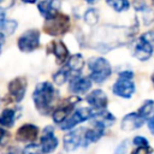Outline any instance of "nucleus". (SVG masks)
Returning <instances> with one entry per match:
<instances>
[{"instance_id": "1", "label": "nucleus", "mask_w": 154, "mask_h": 154, "mask_svg": "<svg viewBox=\"0 0 154 154\" xmlns=\"http://www.w3.org/2000/svg\"><path fill=\"white\" fill-rule=\"evenodd\" d=\"M55 95H57V91L52 83L49 82L38 83L32 93V100L36 109L41 114H48L53 108Z\"/></svg>"}, {"instance_id": "2", "label": "nucleus", "mask_w": 154, "mask_h": 154, "mask_svg": "<svg viewBox=\"0 0 154 154\" xmlns=\"http://www.w3.org/2000/svg\"><path fill=\"white\" fill-rule=\"evenodd\" d=\"M88 66H89V77L91 81L96 83H102L106 81L112 72L109 63L101 57H94L88 60Z\"/></svg>"}, {"instance_id": "3", "label": "nucleus", "mask_w": 154, "mask_h": 154, "mask_svg": "<svg viewBox=\"0 0 154 154\" xmlns=\"http://www.w3.org/2000/svg\"><path fill=\"white\" fill-rule=\"evenodd\" d=\"M154 52V31L142 34L134 45V55L141 60H148Z\"/></svg>"}, {"instance_id": "4", "label": "nucleus", "mask_w": 154, "mask_h": 154, "mask_svg": "<svg viewBox=\"0 0 154 154\" xmlns=\"http://www.w3.org/2000/svg\"><path fill=\"white\" fill-rule=\"evenodd\" d=\"M70 29V17L58 12L53 17L46 19L43 24V30L51 36H60L69 31Z\"/></svg>"}, {"instance_id": "5", "label": "nucleus", "mask_w": 154, "mask_h": 154, "mask_svg": "<svg viewBox=\"0 0 154 154\" xmlns=\"http://www.w3.org/2000/svg\"><path fill=\"white\" fill-rule=\"evenodd\" d=\"M40 46V31L29 29L18 38V48L22 52H32Z\"/></svg>"}, {"instance_id": "6", "label": "nucleus", "mask_w": 154, "mask_h": 154, "mask_svg": "<svg viewBox=\"0 0 154 154\" xmlns=\"http://www.w3.org/2000/svg\"><path fill=\"white\" fill-rule=\"evenodd\" d=\"M93 114H94V111L91 108H84V107L78 108L64 123L60 124V128L63 130H70V129L75 128L77 124H79V123H82L84 120L90 119L93 117Z\"/></svg>"}, {"instance_id": "7", "label": "nucleus", "mask_w": 154, "mask_h": 154, "mask_svg": "<svg viewBox=\"0 0 154 154\" xmlns=\"http://www.w3.org/2000/svg\"><path fill=\"white\" fill-rule=\"evenodd\" d=\"M112 90H113V93L116 95H118L120 97L130 99L132 96V94L135 93L136 87H135V83L132 82V78L119 76L118 81L113 84Z\"/></svg>"}, {"instance_id": "8", "label": "nucleus", "mask_w": 154, "mask_h": 154, "mask_svg": "<svg viewBox=\"0 0 154 154\" xmlns=\"http://www.w3.org/2000/svg\"><path fill=\"white\" fill-rule=\"evenodd\" d=\"M78 101H79V97H77V96H73V97H71V99H69V100H65L61 105H59V106L53 111V114H52L53 120H54L55 123H58V124L64 123V122L69 118V116H70V113L72 112V109H73L76 102H78Z\"/></svg>"}, {"instance_id": "9", "label": "nucleus", "mask_w": 154, "mask_h": 154, "mask_svg": "<svg viewBox=\"0 0 154 154\" xmlns=\"http://www.w3.org/2000/svg\"><path fill=\"white\" fill-rule=\"evenodd\" d=\"M26 91V79L25 77H16L8 83V94L13 101L19 102L23 100Z\"/></svg>"}, {"instance_id": "10", "label": "nucleus", "mask_w": 154, "mask_h": 154, "mask_svg": "<svg viewBox=\"0 0 154 154\" xmlns=\"http://www.w3.org/2000/svg\"><path fill=\"white\" fill-rule=\"evenodd\" d=\"M84 132H85V129L81 128V129L70 131L67 135H65L64 136V149L66 152H72L77 147L83 146Z\"/></svg>"}, {"instance_id": "11", "label": "nucleus", "mask_w": 154, "mask_h": 154, "mask_svg": "<svg viewBox=\"0 0 154 154\" xmlns=\"http://www.w3.org/2000/svg\"><path fill=\"white\" fill-rule=\"evenodd\" d=\"M47 52L52 53L57 58V64L59 65H63L69 60V51L66 46L59 40H54L49 42V45L47 46Z\"/></svg>"}, {"instance_id": "12", "label": "nucleus", "mask_w": 154, "mask_h": 154, "mask_svg": "<svg viewBox=\"0 0 154 154\" xmlns=\"http://www.w3.org/2000/svg\"><path fill=\"white\" fill-rule=\"evenodd\" d=\"M41 149L42 153H52L58 147V138L54 135L52 126H46L41 136Z\"/></svg>"}, {"instance_id": "13", "label": "nucleus", "mask_w": 154, "mask_h": 154, "mask_svg": "<svg viewBox=\"0 0 154 154\" xmlns=\"http://www.w3.org/2000/svg\"><path fill=\"white\" fill-rule=\"evenodd\" d=\"M91 87V79L89 77H84V76H75L70 79L69 83V89L71 93L73 94H84L87 93Z\"/></svg>"}, {"instance_id": "14", "label": "nucleus", "mask_w": 154, "mask_h": 154, "mask_svg": "<svg viewBox=\"0 0 154 154\" xmlns=\"http://www.w3.org/2000/svg\"><path fill=\"white\" fill-rule=\"evenodd\" d=\"M90 119H91V124L95 128H100V129H103V130H105V128L111 126L116 120L114 116L112 113H109L108 111H106V109L94 111V114Z\"/></svg>"}, {"instance_id": "15", "label": "nucleus", "mask_w": 154, "mask_h": 154, "mask_svg": "<svg viewBox=\"0 0 154 154\" xmlns=\"http://www.w3.org/2000/svg\"><path fill=\"white\" fill-rule=\"evenodd\" d=\"M38 129L34 124H24L22 125L16 134V138L20 142H32L37 138Z\"/></svg>"}, {"instance_id": "16", "label": "nucleus", "mask_w": 154, "mask_h": 154, "mask_svg": "<svg viewBox=\"0 0 154 154\" xmlns=\"http://www.w3.org/2000/svg\"><path fill=\"white\" fill-rule=\"evenodd\" d=\"M84 65V59L81 54H73L72 57L69 58V60L66 61V65L64 66V69L66 70V72L70 76V79L75 76H78L83 69Z\"/></svg>"}, {"instance_id": "17", "label": "nucleus", "mask_w": 154, "mask_h": 154, "mask_svg": "<svg viewBox=\"0 0 154 154\" xmlns=\"http://www.w3.org/2000/svg\"><path fill=\"white\" fill-rule=\"evenodd\" d=\"M87 102L96 111H101V109H105L106 106H107V95L100 90V89H96V90H93L90 94H88L87 96Z\"/></svg>"}, {"instance_id": "18", "label": "nucleus", "mask_w": 154, "mask_h": 154, "mask_svg": "<svg viewBox=\"0 0 154 154\" xmlns=\"http://www.w3.org/2000/svg\"><path fill=\"white\" fill-rule=\"evenodd\" d=\"M59 7H60V1L59 0H42L37 5V8H38L40 13L46 19L57 14L59 12Z\"/></svg>"}, {"instance_id": "19", "label": "nucleus", "mask_w": 154, "mask_h": 154, "mask_svg": "<svg viewBox=\"0 0 154 154\" xmlns=\"http://www.w3.org/2000/svg\"><path fill=\"white\" fill-rule=\"evenodd\" d=\"M144 118H142L138 113H129L126 114L123 120H122V130H125V131H132L135 129H138L143 125L144 123Z\"/></svg>"}, {"instance_id": "20", "label": "nucleus", "mask_w": 154, "mask_h": 154, "mask_svg": "<svg viewBox=\"0 0 154 154\" xmlns=\"http://www.w3.org/2000/svg\"><path fill=\"white\" fill-rule=\"evenodd\" d=\"M103 135V129H100V128H93V129H89V130H85L84 132V140H83V147H87L89 143H93V142H97L101 136Z\"/></svg>"}, {"instance_id": "21", "label": "nucleus", "mask_w": 154, "mask_h": 154, "mask_svg": "<svg viewBox=\"0 0 154 154\" xmlns=\"http://www.w3.org/2000/svg\"><path fill=\"white\" fill-rule=\"evenodd\" d=\"M16 122V111L12 108H5L0 114V125L4 128L13 126Z\"/></svg>"}, {"instance_id": "22", "label": "nucleus", "mask_w": 154, "mask_h": 154, "mask_svg": "<svg viewBox=\"0 0 154 154\" xmlns=\"http://www.w3.org/2000/svg\"><path fill=\"white\" fill-rule=\"evenodd\" d=\"M154 112V101L153 100H146L144 102H143V105L138 108V111H137V113L142 117V118H144V119H147L152 113Z\"/></svg>"}, {"instance_id": "23", "label": "nucleus", "mask_w": 154, "mask_h": 154, "mask_svg": "<svg viewBox=\"0 0 154 154\" xmlns=\"http://www.w3.org/2000/svg\"><path fill=\"white\" fill-rule=\"evenodd\" d=\"M106 2H107L108 6H111L117 12L126 11L130 7L129 0H106Z\"/></svg>"}, {"instance_id": "24", "label": "nucleus", "mask_w": 154, "mask_h": 154, "mask_svg": "<svg viewBox=\"0 0 154 154\" xmlns=\"http://www.w3.org/2000/svg\"><path fill=\"white\" fill-rule=\"evenodd\" d=\"M69 78H70V76H69V73L66 72V70H65L64 67H61L60 70H58V72H55V73L53 75V81H54L55 84H58V85L64 84Z\"/></svg>"}, {"instance_id": "25", "label": "nucleus", "mask_w": 154, "mask_h": 154, "mask_svg": "<svg viewBox=\"0 0 154 154\" xmlns=\"http://www.w3.org/2000/svg\"><path fill=\"white\" fill-rule=\"evenodd\" d=\"M97 19H99V13L95 8H89L84 13V20L90 25H94L97 22Z\"/></svg>"}, {"instance_id": "26", "label": "nucleus", "mask_w": 154, "mask_h": 154, "mask_svg": "<svg viewBox=\"0 0 154 154\" xmlns=\"http://www.w3.org/2000/svg\"><path fill=\"white\" fill-rule=\"evenodd\" d=\"M41 153H42L41 147H38V146L35 144V143L28 144V146L24 148V150H23V154H41Z\"/></svg>"}, {"instance_id": "27", "label": "nucleus", "mask_w": 154, "mask_h": 154, "mask_svg": "<svg viewBox=\"0 0 154 154\" xmlns=\"http://www.w3.org/2000/svg\"><path fill=\"white\" fill-rule=\"evenodd\" d=\"M16 26H17V22H14V20H6L2 30L6 34H12L16 30Z\"/></svg>"}, {"instance_id": "28", "label": "nucleus", "mask_w": 154, "mask_h": 154, "mask_svg": "<svg viewBox=\"0 0 154 154\" xmlns=\"http://www.w3.org/2000/svg\"><path fill=\"white\" fill-rule=\"evenodd\" d=\"M126 149H128V141H123L117 146L113 154H126Z\"/></svg>"}, {"instance_id": "29", "label": "nucleus", "mask_w": 154, "mask_h": 154, "mask_svg": "<svg viewBox=\"0 0 154 154\" xmlns=\"http://www.w3.org/2000/svg\"><path fill=\"white\" fill-rule=\"evenodd\" d=\"M134 144L137 146V147H147L148 146V141L146 137H142V136H136L134 138Z\"/></svg>"}, {"instance_id": "30", "label": "nucleus", "mask_w": 154, "mask_h": 154, "mask_svg": "<svg viewBox=\"0 0 154 154\" xmlns=\"http://www.w3.org/2000/svg\"><path fill=\"white\" fill-rule=\"evenodd\" d=\"M152 153H153V150H152V148L149 146H147V147H137V149H135L132 152V154H152Z\"/></svg>"}, {"instance_id": "31", "label": "nucleus", "mask_w": 154, "mask_h": 154, "mask_svg": "<svg viewBox=\"0 0 154 154\" xmlns=\"http://www.w3.org/2000/svg\"><path fill=\"white\" fill-rule=\"evenodd\" d=\"M6 13L2 7H0V29H4V25L6 23Z\"/></svg>"}, {"instance_id": "32", "label": "nucleus", "mask_w": 154, "mask_h": 154, "mask_svg": "<svg viewBox=\"0 0 154 154\" xmlns=\"http://www.w3.org/2000/svg\"><path fill=\"white\" fill-rule=\"evenodd\" d=\"M7 138H8V132H7L5 129H1V128H0V146L4 144Z\"/></svg>"}, {"instance_id": "33", "label": "nucleus", "mask_w": 154, "mask_h": 154, "mask_svg": "<svg viewBox=\"0 0 154 154\" xmlns=\"http://www.w3.org/2000/svg\"><path fill=\"white\" fill-rule=\"evenodd\" d=\"M148 126H149V130L154 134V116L149 119V122H148Z\"/></svg>"}, {"instance_id": "34", "label": "nucleus", "mask_w": 154, "mask_h": 154, "mask_svg": "<svg viewBox=\"0 0 154 154\" xmlns=\"http://www.w3.org/2000/svg\"><path fill=\"white\" fill-rule=\"evenodd\" d=\"M4 43H5V35L0 32V53H1V48H2Z\"/></svg>"}, {"instance_id": "35", "label": "nucleus", "mask_w": 154, "mask_h": 154, "mask_svg": "<svg viewBox=\"0 0 154 154\" xmlns=\"http://www.w3.org/2000/svg\"><path fill=\"white\" fill-rule=\"evenodd\" d=\"M6 154H18V152H17V149L16 148H10L8 150H7V153Z\"/></svg>"}, {"instance_id": "36", "label": "nucleus", "mask_w": 154, "mask_h": 154, "mask_svg": "<svg viewBox=\"0 0 154 154\" xmlns=\"http://www.w3.org/2000/svg\"><path fill=\"white\" fill-rule=\"evenodd\" d=\"M23 2H28V4H34V2H36V0H22Z\"/></svg>"}, {"instance_id": "37", "label": "nucleus", "mask_w": 154, "mask_h": 154, "mask_svg": "<svg viewBox=\"0 0 154 154\" xmlns=\"http://www.w3.org/2000/svg\"><path fill=\"white\" fill-rule=\"evenodd\" d=\"M84 1H87V2H89V4H94V2L97 1V0H84Z\"/></svg>"}, {"instance_id": "38", "label": "nucleus", "mask_w": 154, "mask_h": 154, "mask_svg": "<svg viewBox=\"0 0 154 154\" xmlns=\"http://www.w3.org/2000/svg\"><path fill=\"white\" fill-rule=\"evenodd\" d=\"M152 82H153V84H154V72L152 73Z\"/></svg>"}, {"instance_id": "39", "label": "nucleus", "mask_w": 154, "mask_h": 154, "mask_svg": "<svg viewBox=\"0 0 154 154\" xmlns=\"http://www.w3.org/2000/svg\"><path fill=\"white\" fill-rule=\"evenodd\" d=\"M1 1H2V0H0V2H1Z\"/></svg>"}, {"instance_id": "40", "label": "nucleus", "mask_w": 154, "mask_h": 154, "mask_svg": "<svg viewBox=\"0 0 154 154\" xmlns=\"http://www.w3.org/2000/svg\"><path fill=\"white\" fill-rule=\"evenodd\" d=\"M152 1H153V2H154V0H152Z\"/></svg>"}]
</instances>
